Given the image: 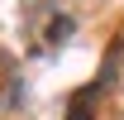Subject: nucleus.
<instances>
[{
    "instance_id": "f257e3e1",
    "label": "nucleus",
    "mask_w": 124,
    "mask_h": 120,
    "mask_svg": "<svg viewBox=\"0 0 124 120\" xmlns=\"http://www.w3.org/2000/svg\"><path fill=\"white\" fill-rule=\"evenodd\" d=\"M72 120H86V115H81V106H77V110H72Z\"/></svg>"
}]
</instances>
